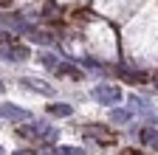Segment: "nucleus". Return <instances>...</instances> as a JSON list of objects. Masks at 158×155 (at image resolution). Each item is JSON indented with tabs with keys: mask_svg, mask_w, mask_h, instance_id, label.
<instances>
[{
	"mask_svg": "<svg viewBox=\"0 0 158 155\" xmlns=\"http://www.w3.org/2000/svg\"><path fill=\"white\" fill-rule=\"evenodd\" d=\"M20 135H31V138H43L45 144H51V141H56V130L54 127H48V124H26V127H20Z\"/></svg>",
	"mask_w": 158,
	"mask_h": 155,
	"instance_id": "obj_1",
	"label": "nucleus"
},
{
	"mask_svg": "<svg viewBox=\"0 0 158 155\" xmlns=\"http://www.w3.org/2000/svg\"><path fill=\"white\" fill-rule=\"evenodd\" d=\"M93 99L99 104H116L118 99H122V90H118L116 85H96L93 88Z\"/></svg>",
	"mask_w": 158,
	"mask_h": 155,
	"instance_id": "obj_2",
	"label": "nucleus"
},
{
	"mask_svg": "<svg viewBox=\"0 0 158 155\" xmlns=\"http://www.w3.org/2000/svg\"><path fill=\"white\" fill-rule=\"evenodd\" d=\"M0 56L6 62H26L28 59V48L26 45H0Z\"/></svg>",
	"mask_w": 158,
	"mask_h": 155,
	"instance_id": "obj_3",
	"label": "nucleus"
},
{
	"mask_svg": "<svg viewBox=\"0 0 158 155\" xmlns=\"http://www.w3.org/2000/svg\"><path fill=\"white\" fill-rule=\"evenodd\" d=\"M0 119H11V121H28L31 113L23 107H14V104H0Z\"/></svg>",
	"mask_w": 158,
	"mask_h": 155,
	"instance_id": "obj_4",
	"label": "nucleus"
},
{
	"mask_svg": "<svg viewBox=\"0 0 158 155\" xmlns=\"http://www.w3.org/2000/svg\"><path fill=\"white\" fill-rule=\"evenodd\" d=\"M82 135H88V138H99V141H107V144H113L116 141V135L110 133V130H105V127H96V124H88V127H82Z\"/></svg>",
	"mask_w": 158,
	"mask_h": 155,
	"instance_id": "obj_5",
	"label": "nucleus"
},
{
	"mask_svg": "<svg viewBox=\"0 0 158 155\" xmlns=\"http://www.w3.org/2000/svg\"><path fill=\"white\" fill-rule=\"evenodd\" d=\"M26 31H28V40H31V43H40V45H51V43H56V37L48 34V31H37V28H26Z\"/></svg>",
	"mask_w": 158,
	"mask_h": 155,
	"instance_id": "obj_6",
	"label": "nucleus"
},
{
	"mask_svg": "<svg viewBox=\"0 0 158 155\" xmlns=\"http://www.w3.org/2000/svg\"><path fill=\"white\" fill-rule=\"evenodd\" d=\"M54 73H56V76H59V73H62V76H71V79H82V76H85L76 65H68V62H59V65L54 68Z\"/></svg>",
	"mask_w": 158,
	"mask_h": 155,
	"instance_id": "obj_7",
	"label": "nucleus"
},
{
	"mask_svg": "<svg viewBox=\"0 0 158 155\" xmlns=\"http://www.w3.org/2000/svg\"><path fill=\"white\" fill-rule=\"evenodd\" d=\"M141 141H144V144H150L152 149H158V130L144 127V130H141Z\"/></svg>",
	"mask_w": 158,
	"mask_h": 155,
	"instance_id": "obj_8",
	"label": "nucleus"
},
{
	"mask_svg": "<svg viewBox=\"0 0 158 155\" xmlns=\"http://www.w3.org/2000/svg\"><path fill=\"white\" fill-rule=\"evenodd\" d=\"M26 85H28L31 90L45 93V96H51V93H54V88H51V85H45V82H37V79H26Z\"/></svg>",
	"mask_w": 158,
	"mask_h": 155,
	"instance_id": "obj_9",
	"label": "nucleus"
},
{
	"mask_svg": "<svg viewBox=\"0 0 158 155\" xmlns=\"http://www.w3.org/2000/svg\"><path fill=\"white\" fill-rule=\"evenodd\" d=\"M48 113L51 116H71V104H48Z\"/></svg>",
	"mask_w": 158,
	"mask_h": 155,
	"instance_id": "obj_10",
	"label": "nucleus"
},
{
	"mask_svg": "<svg viewBox=\"0 0 158 155\" xmlns=\"http://www.w3.org/2000/svg\"><path fill=\"white\" fill-rule=\"evenodd\" d=\"M110 119H113V121H118V124H124V121H130V119H133V113H130V110H113V113H110Z\"/></svg>",
	"mask_w": 158,
	"mask_h": 155,
	"instance_id": "obj_11",
	"label": "nucleus"
},
{
	"mask_svg": "<svg viewBox=\"0 0 158 155\" xmlns=\"http://www.w3.org/2000/svg\"><path fill=\"white\" fill-rule=\"evenodd\" d=\"M40 62H43L45 68H51V71H54V68L59 65V59H56V56H54V54H43V56H40Z\"/></svg>",
	"mask_w": 158,
	"mask_h": 155,
	"instance_id": "obj_12",
	"label": "nucleus"
},
{
	"mask_svg": "<svg viewBox=\"0 0 158 155\" xmlns=\"http://www.w3.org/2000/svg\"><path fill=\"white\" fill-rule=\"evenodd\" d=\"M59 155H85V152L76 147H59Z\"/></svg>",
	"mask_w": 158,
	"mask_h": 155,
	"instance_id": "obj_13",
	"label": "nucleus"
},
{
	"mask_svg": "<svg viewBox=\"0 0 158 155\" xmlns=\"http://www.w3.org/2000/svg\"><path fill=\"white\" fill-rule=\"evenodd\" d=\"M9 43H11V34L0 28V45H9Z\"/></svg>",
	"mask_w": 158,
	"mask_h": 155,
	"instance_id": "obj_14",
	"label": "nucleus"
},
{
	"mask_svg": "<svg viewBox=\"0 0 158 155\" xmlns=\"http://www.w3.org/2000/svg\"><path fill=\"white\" fill-rule=\"evenodd\" d=\"M122 155H141V152H135V149H124Z\"/></svg>",
	"mask_w": 158,
	"mask_h": 155,
	"instance_id": "obj_15",
	"label": "nucleus"
},
{
	"mask_svg": "<svg viewBox=\"0 0 158 155\" xmlns=\"http://www.w3.org/2000/svg\"><path fill=\"white\" fill-rule=\"evenodd\" d=\"M14 155H31V152H26V149H20V152H14Z\"/></svg>",
	"mask_w": 158,
	"mask_h": 155,
	"instance_id": "obj_16",
	"label": "nucleus"
},
{
	"mask_svg": "<svg viewBox=\"0 0 158 155\" xmlns=\"http://www.w3.org/2000/svg\"><path fill=\"white\" fill-rule=\"evenodd\" d=\"M0 93H3V82H0Z\"/></svg>",
	"mask_w": 158,
	"mask_h": 155,
	"instance_id": "obj_17",
	"label": "nucleus"
},
{
	"mask_svg": "<svg viewBox=\"0 0 158 155\" xmlns=\"http://www.w3.org/2000/svg\"><path fill=\"white\" fill-rule=\"evenodd\" d=\"M0 155H3V147H0Z\"/></svg>",
	"mask_w": 158,
	"mask_h": 155,
	"instance_id": "obj_18",
	"label": "nucleus"
}]
</instances>
